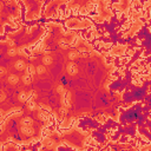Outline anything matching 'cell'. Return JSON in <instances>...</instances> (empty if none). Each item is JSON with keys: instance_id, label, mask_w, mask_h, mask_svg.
Returning a JSON list of instances; mask_svg holds the SVG:
<instances>
[{"instance_id": "cell-2", "label": "cell", "mask_w": 151, "mask_h": 151, "mask_svg": "<svg viewBox=\"0 0 151 151\" xmlns=\"http://www.w3.org/2000/svg\"><path fill=\"white\" fill-rule=\"evenodd\" d=\"M8 80H9V81H11L12 84H15V83L18 81V77H15V76H9Z\"/></svg>"}, {"instance_id": "cell-1", "label": "cell", "mask_w": 151, "mask_h": 151, "mask_svg": "<svg viewBox=\"0 0 151 151\" xmlns=\"http://www.w3.org/2000/svg\"><path fill=\"white\" fill-rule=\"evenodd\" d=\"M24 65H25L24 61H22V60H19V61L15 63V68H17V70H22V68H24Z\"/></svg>"}, {"instance_id": "cell-3", "label": "cell", "mask_w": 151, "mask_h": 151, "mask_svg": "<svg viewBox=\"0 0 151 151\" xmlns=\"http://www.w3.org/2000/svg\"><path fill=\"white\" fill-rule=\"evenodd\" d=\"M42 60H44V63H45V64H47V65H50V64L52 63V59H51L50 57H44V59H42Z\"/></svg>"}]
</instances>
